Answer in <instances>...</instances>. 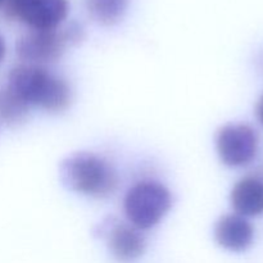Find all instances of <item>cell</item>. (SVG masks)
Wrapping results in <instances>:
<instances>
[{"label":"cell","mask_w":263,"mask_h":263,"mask_svg":"<svg viewBox=\"0 0 263 263\" xmlns=\"http://www.w3.org/2000/svg\"><path fill=\"white\" fill-rule=\"evenodd\" d=\"M5 87L28 107L49 113L64 112L73 99L67 80L43 66L21 63L13 67Z\"/></svg>","instance_id":"cell-1"},{"label":"cell","mask_w":263,"mask_h":263,"mask_svg":"<svg viewBox=\"0 0 263 263\" xmlns=\"http://www.w3.org/2000/svg\"><path fill=\"white\" fill-rule=\"evenodd\" d=\"M61 177L69 190L95 199L112 197L120 184L113 164L91 152H79L67 157L61 164Z\"/></svg>","instance_id":"cell-2"},{"label":"cell","mask_w":263,"mask_h":263,"mask_svg":"<svg viewBox=\"0 0 263 263\" xmlns=\"http://www.w3.org/2000/svg\"><path fill=\"white\" fill-rule=\"evenodd\" d=\"M172 193L156 180L135 182L123 198V212L128 223L141 231L156 228L172 207Z\"/></svg>","instance_id":"cell-3"},{"label":"cell","mask_w":263,"mask_h":263,"mask_svg":"<svg viewBox=\"0 0 263 263\" xmlns=\"http://www.w3.org/2000/svg\"><path fill=\"white\" fill-rule=\"evenodd\" d=\"M5 15L31 30H54L66 21L68 0H5Z\"/></svg>","instance_id":"cell-4"},{"label":"cell","mask_w":263,"mask_h":263,"mask_svg":"<svg viewBox=\"0 0 263 263\" xmlns=\"http://www.w3.org/2000/svg\"><path fill=\"white\" fill-rule=\"evenodd\" d=\"M216 149L225 166L244 167L256 158L258 135L247 123H228L217 131Z\"/></svg>","instance_id":"cell-5"},{"label":"cell","mask_w":263,"mask_h":263,"mask_svg":"<svg viewBox=\"0 0 263 263\" xmlns=\"http://www.w3.org/2000/svg\"><path fill=\"white\" fill-rule=\"evenodd\" d=\"M67 44L61 27L54 30H30L15 43V54L22 63L46 67L62 58Z\"/></svg>","instance_id":"cell-6"},{"label":"cell","mask_w":263,"mask_h":263,"mask_svg":"<svg viewBox=\"0 0 263 263\" xmlns=\"http://www.w3.org/2000/svg\"><path fill=\"white\" fill-rule=\"evenodd\" d=\"M215 239L223 249L243 252L253 243L254 229L247 217L238 213H228L221 216L216 222Z\"/></svg>","instance_id":"cell-7"},{"label":"cell","mask_w":263,"mask_h":263,"mask_svg":"<svg viewBox=\"0 0 263 263\" xmlns=\"http://www.w3.org/2000/svg\"><path fill=\"white\" fill-rule=\"evenodd\" d=\"M108 248L121 263H131L140 258L146 248L143 231L130 223H116L108 233Z\"/></svg>","instance_id":"cell-8"},{"label":"cell","mask_w":263,"mask_h":263,"mask_svg":"<svg viewBox=\"0 0 263 263\" xmlns=\"http://www.w3.org/2000/svg\"><path fill=\"white\" fill-rule=\"evenodd\" d=\"M230 203L235 213L243 217L263 215V180L254 175L241 177L231 189Z\"/></svg>","instance_id":"cell-9"},{"label":"cell","mask_w":263,"mask_h":263,"mask_svg":"<svg viewBox=\"0 0 263 263\" xmlns=\"http://www.w3.org/2000/svg\"><path fill=\"white\" fill-rule=\"evenodd\" d=\"M127 5L128 0H86L89 15L103 26H113L120 22Z\"/></svg>","instance_id":"cell-10"},{"label":"cell","mask_w":263,"mask_h":263,"mask_svg":"<svg viewBox=\"0 0 263 263\" xmlns=\"http://www.w3.org/2000/svg\"><path fill=\"white\" fill-rule=\"evenodd\" d=\"M30 107L15 97L7 87L0 89V122L9 126H17L28 117Z\"/></svg>","instance_id":"cell-11"},{"label":"cell","mask_w":263,"mask_h":263,"mask_svg":"<svg viewBox=\"0 0 263 263\" xmlns=\"http://www.w3.org/2000/svg\"><path fill=\"white\" fill-rule=\"evenodd\" d=\"M61 30L68 45H77L85 37V30L82 25L79 22H74V21L67 23L66 26L61 27Z\"/></svg>","instance_id":"cell-12"},{"label":"cell","mask_w":263,"mask_h":263,"mask_svg":"<svg viewBox=\"0 0 263 263\" xmlns=\"http://www.w3.org/2000/svg\"><path fill=\"white\" fill-rule=\"evenodd\" d=\"M256 117L259 121V123L263 125V94L261 95V98H259L256 104Z\"/></svg>","instance_id":"cell-13"},{"label":"cell","mask_w":263,"mask_h":263,"mask_svg":"<svg viewBox=\"0 0 263 263\" xmlns=\"http://www.w3.org/2000/svg\"><path fill=\"white\" fill-rule=\"evenodd\" d=\"M5 54H7V44H5L4 37L0 35V63H2L3 59H4Z\"/></svg>","instance_id":"cell-14"},{"label":"cell","mask_w":263,"mask_h":263,"mask_svg":"<svg viewBox=\"0 0 263 263\" xmlns=\"http://www.w3.org/2000/svg\"><path fill=\"white\" fill-rule=\"evenodd\" d=\"M4 2H5V0H0V7H2V5L4 4Z\"/></svg>","instance_id":"cell-15"}]
</instances>
